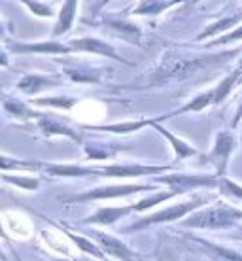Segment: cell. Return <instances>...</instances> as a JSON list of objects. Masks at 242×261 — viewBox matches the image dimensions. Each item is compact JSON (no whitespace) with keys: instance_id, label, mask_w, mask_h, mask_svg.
<instances>
[{"instance_id":"obj_1","label":"cell","mask_w":242,"mask_h":261,"mask_svg":"<svg viewBox=\"0 0 242 261\" xmlns=\"http://www.w3.org/2000/svg\"><path fill=\"white\" fill-rule=\"evenodd\" d=\"M240 49H229V51L218 53H180L176 49L165 51L159 65L153 70L148 72L146 80L140 85L144 87H161V85L185 82L195 76L216 70L220 66L227 65L233 57H236Z\"/></svg>"},{"instance_id":"obj_2","label":"cell","mask_w":242,"mask_h":261,"mask_svg":"<svg viewBox=\"0 0 242 261\" xmlns=\"http://www.w3.org/2000/svg\"><path fill=\"white\" fill-rule=\"evenodd\" d=\"M242 222V210L225 202H218L208 208H199L187 218H183L180 225L185 229H203V231H222L233 229Z\"/></svg>"},{"instance_id":"obj_3","label":"cell","mask_w":242,"mask_h":261,"mask_svg":"<svg viewBox=\"0 0 242 261\" xmlns=\"http://www.w3.org/2000/svg\"><path fill=\"white\" fill-rule=\"evenodd\" d=\"M208 201V197H195L191 201L178 202V204H172V206H167V208L155 210V212H151V214L144 216V218L137 220L135 223H131L129 227H123V233H138V231H144V229L151 227V225H159V223L182 222L183 218L193 214L195 210L204 206Z\"/></svg>"},{"instance_id":"obj_4","label":"cell","mask_w":242,"mask_h":261,"mask_svg":"<svg viewBox=\"0 0 242 261\" xmlns=\"http://www.w3.org/2000/svg\"><path fill=\"white\" fill-rule=\"evenodd\" d=\"M157 184H110V186H98L93 190L76 195H65L59 201L63 202H91V201H110L119 197L137 195V193H155Z\"/></svg>"},{"instance_id":"obj_5","label":"cell","mask_w":242,"mask_h":261,"mask_svg":"<svg viewBox=\"0 0 242 261\" xmlns=\"http://www.w3.org/2000/svg\"><path fill=\"white\" fill-rule=\"evenodd\" d=\"M155 184H163L167 186L174 195H183L193 190H201V188H212L218 190L216 174H190V172H170V174H159V176L151 178Z\"/></svg>"},{"instance_id":"obj_6","label":"cell","mask_w":242,"mask_h":261,"mask_svg":"<svg viewBox=\"0 0 242 261\" xmlns=\"http://www.w3.org/2000/svg\"><path fill=\"white\" fill-rule=\"evenodd\" d=\"M174 165H146V163H118L97 167L98 176L108 178H142V176H159L172 170Z\"/></svg>"},{"instance_id":"obj_7","label":"cell","mask_w":242,"mask_h":261,"mask_svg":"<svg viewBox=\"0 0 242 261\" xmlns=\"http://www.w3.org/2000/svg\"><path fill=\"white\" fill-rule=\"evenodd\" d=\"M89 237L95 239V242L98 244V248L102 250L106 255H110L114 259L119 261H144V257L135 252L131 246H127L123 241H119L118 237L104 233V231H97V229H87L85 231Z\"/></svg>"},{"instance_id":"obj_8","label":"cell","mask_w":242,"mask_h":261,"mask_svg":"<svg viewBox=\"0 0 242 261\" xmlns=\"http://www.w3.org/2000/svg\"><path fill=\"white\" fill-rule=\"evenodd\" d=\"M236 148V137L233 130H218L216 138H214V146L208 153V161L214 165L216 169V176L222 178L225 176V170L229 165V159L233 155V151Z\"/></svg>"},{"instance_id":"obj_9","label":"cell","mask_w":242,"mask_h":261,"mask_svg":"<svg viewBox=\"0 0 242 261\" xmlns=\"http://www.w3.org/2000/svg\"><path fill=\"white\" fill-rule=\"evenodd\" d=\"M68 47L72 49V51H85V53H97V55H102L106 59H114L118 61V63H123V65L131 66L129 61H125L118 51H116V47L104 42V40L100 38H93V36H82V38H74L68 42Z\"/></svg>"},{"instance_id":"obj_10","label":"cell","mask_w":242,"mask_h":261,"mask_svg":"<svg viewBox=\"0 0 242 261\" xmlns=\"http://www.w3.org/2000/svg\"><path fill=\"white\" fill-rule=\"evenodd\" d=\"M8 49L12 53H42V55H68L74 53L68 44H61L57 40H47V42H31V44H21V42H8Z\"/></svg>"},{"instance_id":"obj_11","label":"cell","mask_w":242,"mask_h":261,"mask_svg":"<svg viewBox=\"0 0 242 261\" xmlns=\"http://www.w3.org/2000/svg\"><path fill=\"white\" fill-rule=\"evenodd\" d=\"M161 121H163V118L159 116L157 121L151 125V127L157 130V133H161V137H163L165 140H169L170 148H172V151H174V163H178V161H183V159H190V157L199 155V150H197L195 146H191V144L185 142L183 138L176 137L172 130H169L167 127H163V125H161Z\"/></svg>"},{"instance_id":"obj_12","label":"cell","mask_w":242,"mask_h":261,"mask_svg":"<svg viewBox=\"0 0 242 261\" xmlns=\"http://www.w3.org/2000/svg\"><path fill=\"white\" fill-rule=\"evenodd\" d=\"M157 121V118L151 119H129V121H118V123H106V125H85L84 129L87 130H97V133H112V135H132L137 130L144 129V127H151Z\"/></svg>"},{"instance_id":"obj_13","label":"cell","mask_w":242,"mask_h":261,"mask_svg":"<svg viewBox=\"0 0 242 261\" xmlns=\"http://www.w3.org/2000/svg\"><path fill=\"white\" fill-rule=\"evenodd\" d=\"M135 212L132 210V204H127V206H102V208H97L91 216H87L85 220H82V223H91V225H114L118 223L119 220H123L127 216Z\"/></svg>"},{"instance_id":"obj_14","label":"cell","mask_w":242,"mask_h":261,"mask_svg":"<svg viewBox=\"0 0 242 261\" xmlns=\"http://www.w3.org/2000/svg\"><path fill=\"white\" fill-rule=\"evenodd\" d=\"M104 25L118 38L129 42L132 46H140V42H142V29L137 23H132L129 19H121V17H106Z\"/></svg>"},{"instance_id":"obj_15","label":"cell","mask_w":242,"mask_h":261,"mask_svg":"<svg viewBox=\"0 0 242 261\" xmlns=\"http://www.w3.org/2000/svg\"><path fill=\"white\" fill-rule=\"evenodd\" d=\"M38 129L42 130V135L46 137H53V135H61V137L70 138L76 144H84V137L79 135L78 130H74L72 127L59 118H53V116H38Z\"/></svg>"},{"instance_id":"obj_16","label":"cell","mask_w":242,"mask_h":261,"mask_svg":"<svg viewBox=\"0 0 242 261\" xmlns=\"http://www.w3.org/2000/svg\"><path fill=\"white\" fill-rule=\"evenodd\" d=\"M42 169L49 176L61 178H84V176H98L97 167H85V165L74 163H42Z\"/></svg>"},{"instance_id":"obj_17","label":"cell","mask_w":242,"mask_h":261,"mask_svg":"<svg viewBox=\"0 0 242 261\" xmlns=\"http://www.w3.org/2000/svg\"><path fill=\"white\" fill-rule=\"evenodd\" d=\"M242 21V13H235V15H227V17H222V19H218L216 23H210L206 29H204L203 33L199 34L195 38V42H204V40H216L223 34L231 33L233 29L238 27V23Z\"/></svg>"},{"instance_id":"obj_18","label":"cell","mask_w":242,"mask_h":261,"mask_svg":"<svg viewBox=\"0 0 242 261\" xmlns=\"http://www.w3.org/2000/svg\"><path fill=\"white\" fill-rule=\"evenodd\" d=\"M82 146L85 150V157L91 161H106V159L116 157L121 151L119 144L104 142V140H87V142L84 140Z\"/></svg>"},{"instance_id":"obj_19","label":"cell","mask_w":242,"mask_h":261,"mask_svg":"<svg viewBox=\"0 0 242 261\" xmlns=\"http://www.w3.org/2000/svg\"><path fill=\"white\" fill-rule=\"evenodd\" d=\"M190 241H193L197 246H201L204 252H208L214 259L218 261H242V252L233 248H227V246H222V244H216V242H210L203 237H190Z\"/></svg>"},{"instance_id":"obj_20","label":"cell","mask_w":242,"mask_h":261,"mask_svg":"<svg viewBox=\"0 0 242 261\" xmlns=\"http://www.w3.org/2000/svg\"><path fill=\"white\" fill-rule=\"evenodd\" d=\"M208 106H214V89H208L204 93H199L197 97H193L191 100H187L183 106L176 108V110L169 112V114H163L161 118L163 119H170L174 116H182V114H191V112H203L206 110Z\"/></svg>"},{"instance_id":"obj_21","label":"cell","mask_w":242,"mask_h":261,"mask_svg":"<svg viewBox=\"0 0 242 261\" xmlns=\"http://www.w3.org/2000/svg\"><path fill=\"white\" fill-rule=\"evenodd\" d=\"M61 80L51 78V76H44V74H26L17 82V89H21L26 95H36L38 91H44L47 87L59 85Z\"/></svg>"},{"instance_id":"obj_22","label":"cell","mask_w":242,"mask_h":261,"mask_svg":"<svg viewBox=\"0 0 242 261\" xmlns=\"http://www.w3.org/2000/svg\"><path fill=\"white\" fill-rule=\"evenodd\" d=\"M78 6L79 4L78 2H74V0H70V2H63V4H61V12L57 13L59 19H57V23H55V27H53V33H51L53 38H59V36L66 34L70 29H72L74 19H76V12H78Z\"/></svg>"},{"instance_id":"obj_23","label":"cell","mask_w":242,"mask_h":261,"mask_svg":"<svg viewBox=\"0 0 242 261\" xmlns=\"http://www.w3.org/2000/svg\"><path fill=\"white\" fill-rule=\"evenodd\" d=\"M59 225V229H63L65 231V235L70 239V241L78 246L84 254H87V255H93V257H97V259H106V254L102 252V250L98 248V244L95 241H89L87 237H84V235H76V233H72L70 229H66L63 223H57Z\"/></svg>"},{"instance_id":"obj_24","label":"cell","mask_w":242,"mask_h":261,"mask_svg":"<svg viewBox=\"0 0 242 261\" xmlns=\"http://www.w3.org/2000/svg\"><path fill=\"white\" fill-rule=\"evenodd\" d=\"M65 74L78 84H98L102 80V70L91 66H66Z\"/></svg>"},{"instance_id":"obj_25","label":"cell","mask_w":242,"mask_h":261,"mask_svg":"<svg viewBox=\"0 0 242 261\" xmlns=\"http://www.w3.org/2000/svg\"><path fill=\"white\" fill-rule=\"evenodd\" d=\"M178 4H180L178 0H142L135 6L132 15H151V17H155V15L167 12L169 8L178 6Z\"/></svg>"},{"instance_id":"obj_26","label":"cell","mask_w":242,"mask_h":261,"mask_svg":"<svg viewBox=\"0 0 242 261\" xmlns=\"http://www.w3.org/2000/svg\"><path fill=\"white\" fill-rule=\"evenodd\" d=\"M174 193L170 190H165V191H155V193H150V195L142 197L140 201H137L132 204V210L135 212H144V210H153L155 206H159L161 202L165 201H170V199H174Z\"/></svg>"},{"instance_id":"obj_27","label":"cell","mask_w":242,"mask_h":261,"mask_svg":"<svg viewBox=\"0 0 242 261\" xmlns=\"http://www.w3.org/2000/svg\"><path fill=\"white\" fill-rule=\"evenodd\" d=\"M238 80H240V70L236 68V70L229 72V74L214 87V106H220L225 98L229 97L231 91H233V87L236 85Z\"/></svg>"},{"instance_id":"obj_28","label":"cell","mask_w":242,"mask_h":261,"mask_svg":"<svg viewBox=\"0 0 242 261\" xmlns=\"http://www.w3.org/2000/svg\"><path fill=\"white\" fill-rule=\"evenodd\" d=\"M38 169H42V163L0 155V170H38Z\"/></svg>"},{"instance_id":"obj_29","label":"cell","mask_w":242,"mask_h":261,"mask_svg":"<svg viewBox=\"0 0 242 261\" xmlns=\"http://www.w3.org/2000/svg\"><path fill=\"white\" fill-rule=\"evenodd\" d=\"M218 191H220V195L227 197V199L242 201V186L227 176H222L218 180Z\"/></svg>"},{"instance_id":"obj_30","label":"cell","mask_w":242,"mask_h":261,"mask_svg":"<svg viewBox=\"0 0 242 261\" xmlns=\"http://www.w3.org/2000/svg\"><path fill=\"white\" fill-rule=\"evenodd\" d=\"M34 105L53 106V108L70 110L74 105H78V98H74V97H44V98H34Z\"/></svg>"},{"instance_id":"obj_31","label":"cell","mask_w":242,"mask_h":261,"mask_svg":"<svg viewBox=\"0 0 242 261\" xmlns=\"http://www.w3.org/2000/svg\"><path fill=\"white\" fill-rule=\"evenodd\" d=\"M2 180L8 184H13L21 190L26 191H34L40 188V180L38 178H31V176H13V174H2Z\"/></svg>"},{"instance_id":"obj_32","label":"cell","mask_w":242,"mask_h":261,"mask_svg":"<svg viewBox=\"0 0 242 261\" xmlns=\"http://www.w3.org/2000/svg\"><path fill=\"white\" fill-rule=\"evenodd\" d=\"M242 40V25H238L236 29H233L231 33L223 34L216 40H210L208 44H204V49H212V47H220V46H227V44H233V42H240Z\"/></svg>"},{"instance_id":"obj_33","label":"cell","mask_w":242,"mask_h":261,"mask_svg":"<svg viewBox=\"0 0 242 261\" xmlns=\"http://www.w3.org/2000/svg\"><path fill=\"white\" fill-rule=\"evenodd\" d=\"M23 6L29 8L38 17H53L55 15L51 2H23Z\"/></svg>"},{"instance_id":"obj_34","label":"cell","mask_w":242,"mask_h":261,"mask_svg":"<svg viewBox=\"0 0 242 261\" xmlns=\"http://www.w3.org/2000/svg\"><path fill=\"white\" fill-rule=\"evenodd\" d=\"M8 112H12L15 116H19V118H31V116H38V114H34L33 110H29L23 102L19 100H6V105H4Z\"/></svg>"},{"instance_id":"obj_35","label":"cell","mask_w":242,"mask_h":261,"mask_svg":"<svg viewBox=\"0 0 242 261\" xmlns=\"http://www.w3.org/2000/svg\"><path fill=\"white\" fill-rule=\"evenodd\" d=\"M240 121H242V98H240V102H238V106H236L235 116H233V121H231V129H236V127L240 125Z\"/></svg>"},{"instance_id":"obj_36","label":"cell","mask_w":242,"mask_h":261,"mask_svg":"<svg viewBox=\"0 0 242 261\" xmlns=\"http://www.w3.org/2000/svg\"><path fill=\"white\" fill-rule=\"evenodd\" d=\"M10 65V61H8V55L2 49H0V66H8Z\"/></svg>"},{"instance_id":"obj_37","label":"cell","mask_w":242,"mask_h":261,"mask_svg":"<svg viewBox=\"0 0 242 261\" xmlns=\"http://www.w3.org/2000/svg\"><path fill=\"white\" fill-rule=\"evenodd\" d=\"M0 38H4V25H2V21H0Z\"/></svg>"},{"instance_id":"obj_38","label":"cell","mask_w":242,"mask_h":261,"mask_svg":"<svg viewBox=\"0 0 242 261\" xmlns=\"http://www.w3.org/2000/svg\"><path fill=\"white\" fill-rule=\"evenodd\" d=\"M0 237H2V239H6V233H4V229H2V223H0Z\"/></svg>"},{"instance_id":"obj_39","label":"cell","mask_w":242,"mask_h":261,"mask_svg":"<svg viewBox=\"0 0 242 261\" xmlns=\"http://www.w3.org/2000/svg\"><path fill=\"white\" fill-rule=\"evenodd\" d=\"M0 261H6V255H4V252H2V248H0Z\"/></svg>"},{"instance_id":"obj_40","label":"cell","mask_w":242,"mask_h":261,"mask_svg":"<svg viewBox=\"0 0 242 261\" xmlns=\"http://www.w3.org/2000/svg\"><path fill=\"white\" fill-rule=\"evenodd\" d=\"M76 261H95V259H91V257H79V259H76Z\"/></svg>"},{"instance_id":"obj_41","label":"cell","mask_w":242,"mask_h":261,"mask_svg":"<svg viewBox=\"0 0 242 261\" xmlns=\"http://www.w3.org/2000/svg\"><path fill=\"white\" fill-rule=\"evenodd\" d=\"M238 70L242 72V59H240V63H238Z\"/></svg>"},{"instance_id":"obj_42","label":"cell","mask_w":242,"mask_h":261,"mask_svg":"<svg viewBox=\"0 0 242 261\" xmlns=\"http://www.w3.org/2000/svg\"><path fill=\"white\" fill-rule=\"evenodd\" d=\"M53 261H70V259H59V257H55Z\"/></svg>"}]
</instances>
